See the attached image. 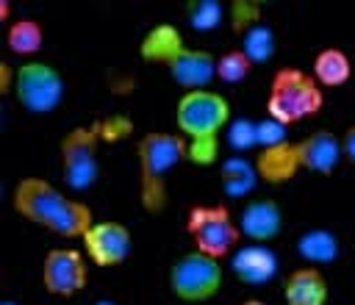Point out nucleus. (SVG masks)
Wrapping results in <instances>:
<instances>
[{"instance_id":"1a4fd4ad","label":"nucleus","mask_w":355,"mask_h":305,"mask_svg":"<svg viewBox=\"0 0 355 305\" xmlns=\"http://www.w3.org/2000/svg\"><path fill=\"white\" fill-rule=\"evenodd\" d=\"M222 280H225L222 261L202 255L197 250L183 252L169 266V291L175 294V299H180L186 305L211 302L219 294Z\"/></svg>"},{"instance_id":"9b49d317","label":"nucleus","mask_w":355,"mask_h":305,"mask_svg":"<svg viewBox=\"0 0 355 305\" xmlns=\"http://www.w3.org/2000/svg\"><path fill=\"white\" fill-rule=\"evenodd\" d=\"M89 258L75 247H53L42 261V286L55 297H75L86 288Z\"/></svg>"},{"instance_id":"f3484780","label":"nucleus","mask_w":355,"mask_h":305,"mask_svg":"<svg viewBox=\"0 0 355 305\" xmlns=\"http://www.w3.org/2000/svg\"><path fill=\"white\" fill-rule=\"evenodd\" d=\"M297 255L305 261V266H327L336 263L341 255V241L327 227H308L297 238Z\"/></svg>"},{"instance_id":"412c9836","label":"nucleus","mask_w":355,"mask_h":305,"mask_svg":"<svg viewBox=\"0 0 355 305\" xmlns=\"http://www.w3.org/2000/svg\"><path fill=\"white\" fill-rule=\"evenodd\" d=\"M275 47H277L275 31H272V25H266V22L250 28V31L241 36V44H239V50H241L252 64H266V61L275 55Z\"/></svg>"},{"instance_id":"cd10ccee","label":"nucleus","mask_w":355,"mask_h":305,"mask_svg":"<svg viewBox=\"0 0 355 305\" xmlns=\"http://www.w3.org/2000/svg\"><path fill=\"white\" fill-rule=\"evenodd\" d=\"M241 305H269V302H263V299H244Z\"/></svg>"},{"instance_id":"0eeeda50","label":"nucleus","mask_w":355,"mask_h":305,"mask_svg":"<svg viewBox=\"0 0 355 305\" xmlns=\"http://www.w3.org/2000/svg\"><path fill=\"white\" fill-rule=\"evenodd\" d=\"M324 108V89L316 83L313 72L300 67H280L272 75L266 94V116L291 128Z\"/></svg>"},{"instance_id":"f257e3e1","label":"nucleus","mask_w":355,"mask_h":305,"mask_svg":"<svg viewBox=\"0 0 355 305\" xmlns=\"http://www.w3.org/2000/svg\"><path fill=\"white\" fill-rule=\"evenodd\" d=\"M230 122H233V108L225 94L214 89L183 92V97L175 105V125L180 136L189 141L186 161L197 166H219L222 141Z\"/></svg>"},{"instance_id":"39448f33","label":"nucleus","mask_w":355,"mask_h":305,"mask_svg":"<svg viewBox=\"0 0 355 305\" xmlns=\"http://www.w3.org/2000/svg\"><path fill=\"white\" fill-rule=\"evenodd\" d=\"M139 55L147 64H161L169 78L186 92L208 89V83L216 80V55L189 44L172 22L147 28V33L139 39Z\"/></svg>"},{"instance_id":"4be33fe9","label":"nucleus","mask_w":355,"mask_h":305,"mask_svg":"<svg viewBox=\"0 0 355 305\" xmlns=\"http://www.w3.org/2000/svg\"><path fill=\"white\" fill-rule=\"evenodd\" d=\"M225 147H230L233 155H247L250 150H258V119L233 116L225 130Z\"/></svg>"},{"instance_id":"423d86ee","label":"nucleus","mask_w":355,"mask_h":305,"mask_svg":"<svg viewBox=\"0 0 355 305\" xmlns=\"http://www.w3.org/2000/svg\"><path fill=\"white\" fill-rule=\"evenodd\" d=\"M189 141L180 133L169 130H150L136 141V161H139V202L147 214H164L169 202L166 180L172 169L186 161Z\"/></svg>"},{"instance_id":"aec40b11","label":"nucleus","mask_w":355,"mask_h":305,"mask_svg":"<svg viewBox=\"0 0 355 305\" xmlns=\"http://www.w3.org/2000/svg\"><path fill=\"white\" fill-rule=\"evenodd\" d=\"M227 19V6L219 0H189L186 3V22L197 33H211Z\"/></svg>"},{"instance_id":"a211bd4d","label":"nucleus","mask_w":355,"mask_h":305,"mask_svg":"<svg viewBox=\"0 0 355 305\" xmlns=\"http://www.w3.org/2000/svg\"><path fill=\"white\" fill-rule=\"evenodd\" d=\"M313 78L322 89L347 86L352 78V61L341 47H322L313 55Z\"/></svg>"},{"instance_id":"2eb2a0df","label":"nucleus","mask_w":355,"mask_h":305,"mask_svg":"<svg viewBox=\"0 0 355 305\" xmlns=\"http://www.w3.org/2000/svg\"><path fill=\"white\" fill-rule=\"evenodd\" d=\"M283 299L286 305H327V277L316 266H300L283 280Z\"/></svg>"},{"instance_id":"f03ea898","label":"nucleus","mask_w":355,"mask_h":305,"mask_svg":"<svg viewBox=\"0 0 355 305\" xmlns=\"http://www.w3.org/2000/svg\"><path fill=\"white\" fill-rule=\"evenodd\" d=\"M11 208L17 211V216L47 227L61 238H83L94 225L92 208L83 200L69 197L67 191L55 189L50 180L36 175L17 180L11 191Z\"/></svg>"},{"instance_id":"7ed1b4c3","label":"nucleus","mask_w":355,"mask_h":305,"mask_svg":"<svg viewBox=\"0 0 355 305\" xmlns=\"http://www.w3.org/2000/svg\"><path fill=\"white\" fill-rule=\"evenodd\" d=\"M341 158H344L341 136L319 128L302 139H288L277 147L258 150L255 152V169H258L263 183L280 186V183L294 180L302 172H313V175L327 177L336 172Z\"/></svg>"},{"instance_id":"393cba45","label":"nucleus","mask_w":355,"mask_h":305,"mask_svg":"<svg viewBox=\"0 0 355 305\" xmlns=\"http://www.w3.org/2000/svg\"><path fill=\"white\" fill-rule=\"evenodd\" d=\"M288 141V128L275 122L272 116H263L258 119V150H269V147H277Z\"/></svg>"},{"instance_id":"5701e85b","label":"nucleus","mask_w":355,"mask_h":305,"mask_svg":"<svg viewBox=\"0 0 355 305\" xmlns=\"http://www.w3.org/2000/svg\"><path fill=\"white\" fill-rule=\"evenodd\" d=\"M263 3L258 0H230L227 3V25L233 28V33L244 36L250 28L263 22Z\"/></svg>"},{"instance_id":"ddd939ff","label":"nucleus","mask_w":355,"mask_h":305,"mask_svg":"<svg viewBox=\"0 0 355 305\" xmlns=\"http://www.w3.org/2000/svg\"><path fill=\"white\" fill-rule=\"evenodd\" d=\"M236 222H239L241 238L252 244H269L283 233V208L272 197H250L241 205Z\"/></svg>"},{"instance_id":"20e7f679","label":"nucleus","mask_w":355,"mask_h":305,"mask_svg":"<svg viewBox=\"0 0 355 305\" xmlns=\"http://www.w3.org/2000/svg\"><path fill=\"white\" fill-rule=\"evenodd\" d=\"M133 122L125 114L105 116L92 125H78L67 130L58 141V161H61V183L72 194L89 191L100 177V144L116 141L130 136Z\"/></svg>"},{"instance_id":"9d476101","label":"nucleus","mask_w":355,"mask_h":305,"mask_svg":"<svg viewBox=\"0 0 355 305\" xmlns=\"http://www.w3.org/2000/svg\"><path fill=\"white\" fill-rule=\"evenodd\" d=\"M11 92L19 108H25L28 114H53L64 103L67 83H64V75L53 64L42 58H31L14 69Z\"/></svg>"},{"instance_id":"6e6552de","label":"nucleus","mask_w":355,"mask_h":305,"mask_svg":"<svg viewBox=\"0 0 355 305\" xmlns=\"http://www.w3.org/2000/svg\"><path fill=\"white\" fill-rule=\"evenodd\" d=\"M186 233L197 252L211 255L216 261L233 255L241 241L239 222L225 202L191 205L186 211Z\"/></svg>"},{"instance_id":"a878e982","label":"nucleus","mask_w":355,"mask_h":305,"mask_svg":"<svg viewBox=\"0 0 355 305\" xmlns=\"http://www.w3.org/2000/svg\"><path fill=\"white\" fill-rule=\"evenodd\" d=\"M341 152H344V161H349L355 166V122L341 136Z\"/></svg>"},{"instance_id":"c756f323","label":"nucleus","mask_w":355,"mask_h":305,"mask_svg":"<svg viewBox=\"0 0 355 305\" xmlns=\"http://www.w3.org/2000/svg\"><path fill=\"white\" fill-rule=\"evenodd\" d=\"M0 305H19V302H17V299H3Z\"/></svg>"},{"instance_id":"f8f14e48","label":"nucleus","mask_w":355,"mask_h":305,"mask_svg":"<svg viewBox=\"0 0 355 305\" xmlns=\"http://www.w3.org/2000/svg\"><path fill=\"white\" fill-rule=\"evenodd\" d=\"M80 241H83L86 258L100 269L122 266L133 252V233L125 222H116V219L94 222Z\"/></svg>"},{"instance_id":"dca6fc26","label":"nucleus","mask_w":355,"mask_h":305,"mask_svg":"<svg viewBox=\"0 0 355 305\" xmlns=\"http://www.w3.org/2000/svg\"><path fill=\"white\" fill-rule=\"evenodd\" d=\"M219 180H222L225 197L250 200V194L261 183V175L255 169V161H250L247 155H227L219 164Z\"/></svg>"},{"instance_id":"bb28decb","label":"nucleus","mask_w":355,"mask_h":305,"mask_svg":"<svg viewBox=\"0 0 355 305\" xmlns=\"http://www.w3.org/2000/svg\"><path fill=\"white\" fill-rule=\"evenodd\" d=\"M8 8H11L8 3H0V19H8V14H11Z\"/></svg>"},{"instance_id":"4468645a","label":"nucleus","mask_w":355,"mask_h":305,"mask_svg":"<svg viewBox=\"0 0 355 305\" xmlns=\"http://www.w3.org/2000/svg\"><path fill=\"white\" fill-rule=\"evenodd\" d=\"M277 269H280V261L269 244L247 241L230 255V272L244 286H266L277 277Z\"/></svg>"},{"instance_id":"c85d7f7f","label":"nucleus","mask_w":355,"mask_h":305,"mask_svg":"<svg viewBox=\"0 0 355 305\" xmlns=\"http://www.w3.org/2000/svg\"><path fill=\"white\" fill-rule=\"evenodd\" d=\"M92 305H116V302H111V299H97V302H92Z\"/></svg>"},{"instance_id":"b1692460","label":"nucleus","mask_w":355,"mask_h":305,"mask_svg":"<svg viewBox=\"0 0 355 305\" xmlns=\"http://www.w3.org/2000/svg\"><path fill=\"white\" fill-rule=\"evenodd\" d=\"M252 67H255V64H252L239 47H233V50L216 55V80H222V83H227V86H236V83H241V80L252 72Z\"/></svg>"},{"instance_id":"6ab92c4d","label":"nucleus","mask_w":355,"mask_h":305,"mask_svg":"<svg viewBox=\"0 0 355 305\" xmlns=\"http://www.w3.org/2000/svg\"><path fill=\"white\" fill-rule=\"evenodd\" d=\"M6 44L14 55H22L25 61H31V55L42 53V47H44V28L36 19H28V17L14 19L8 25Z\"/></svg>"}]
</instances>
